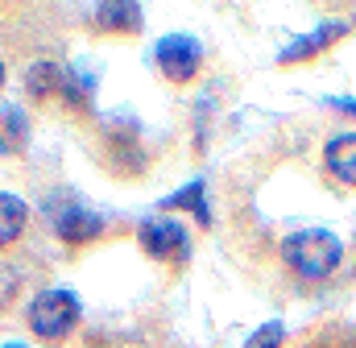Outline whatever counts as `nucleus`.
<instances>
[{
    "label": "nucleus",
    "mask_w": 356,
    "mask_h": 348,
    "mask_svg": "<svg viewBox=\"0 0 356 348\" xmlns=\"http://www.w3.org/2000/svg\"><path fill=\"white\" fill-rule=\"evenodd\" d=\"M282 258H286V265H290L298 278L319 282V278H327V274L340 265L344 245H340L332 232H323V228H302V232H294V237L282 241Z\"/></svg>",
    "instance_id": "1"
},
{
    "label": "nucleus",
    "mask_w": 356,
    "mask_h": 348,
    "mask_svg": "<svg viewBox=\"0 0 356 348\" xmlns=\"http://www.w3.org/2000/svg\"><path fill=\"white\" fill-rule=\"evenodd\" d=\"M79 319V299L71 290H42L29 303V328L42 340H63Z\"/></svg>",
    "instance_id": "2"
},
{
    "label": "nucleus",
    "mask_w": 356,
    "mask_h": 348,
    "mask_svg": "<svg viewBox=\"0 0 356 348\" xmlns=\"http://www.w3.org/2000/svg\"><path fill=\"white\" fill-rule=\"evenodd\" d=\"M199 63H203V46L191 33H170V38L158 42V67H162L166 79H175V84L195 79Z\"/></svg>",
    "instance_id": "3"
},
{
    "label": "nucleus",
    "mask_w": 356,
    "mask_h": 348,
    "mask_svg": "<svg viewBox=\"0 0 356 348\" xmlns=\"http://www.w3.org/2000/svg\"><path fill=\"white\" fill-rule=\"evenodd\" d=\"M141 245L154 258H178L186 249V237L175 220H149V224H141Z\"/></svg>",
    "instance_id": "4"
},
{
    "label": "nucleus",
    "mask_w": 356,
    "mask_h": 348,
    "mask_svg": "<svg viewBox=\"0 0 356 348\" xmlns=\"http://www.w3.org/2000/svg\"><path fill=\"white\" fill-rule=\"evenodd\" d=\"M25 141H29L25 112L13 108V104H0V154H21Z\"/></svg>",
    "instance_id": "5"
},
{
    "label": "nucleus",
    "mask_w": 356,
    "mask_h": 348,
    "mask_svg": "<svg viewBox=\"0 0 356 348\" xmlns=\"http://www.w3.org/2000/svg\"><path fill=\"white\" fill-rule=\"evenodd\" d=\"M327 171L336 174L340 182L356 187V133H344L327 145Z\"/></svg>",
    "instance_id": "6"
},
{
    "label": "nucleus",
    "mask_w": 356,
    "mask_h": 348,
    "mask_svg": "<svg viewBox=\"0 0 356 348\" xmlns=\"http://www.w3.org/2000/svg\"><path fill=\"white\" fill-rule=\"evenodd\" d=\"M25 220H29V207L17 195H0V245L17 241L21 228H25Z\"/></svg>",
    "instance_id": "7"
},
{
    "label": "nucleus",
    "mask_w": 356,
    "mask_h": 348,
    "mask_svg": "<svg viewBox=\"0 0 356 348\" xmlns=\"http://www.w3.org/2000/svg\"><path fill=\"white\" fill-rule=\"evenodd\" d=\"M104 224L91 216V212H83V207H71V212H63L58 216V232L67 237V241H88V237H95Z\"/></svg>",
    "instance_id": "8"
},
{
    "label": "nucleus",
    "mask_w": 356,
    "mask_h": 348,
    "mask_svg": "<svg viewBox=\"0 0 356 348\" xmlns=\"http://www.w3.org/2000/svg\"><path fill=\"white\" fill-rule=\"evenodd\" d=\"M344 33V21H332V25H323L319 33H311V38H302V42H294L282 58H307V54H315L319 46H327V42H336Z\"/></svg>",
    "instance_id": "9"
},
{
    "label": "nucleus",
    "mask_w": 356,
    "mask_h": 348,
    "mask_svg": "<svg viewBox=\"0 0 356 348\" xmlns=\"http://www.w3.org/2000/svg\"><path fill=\"white\" fill-rule=\"evenodd\" d=\"M166 207H191V212L199 216V224H211V212H207V203H203V182H191L182 195H170Z\"/></svg>",
    "instance_id": "10"
},
{
    "label": "nucleus",
    "mask_w": 356,
    "mask_h": 348,
    "mask_svg": "<svg viewBox=\"0 0 356 348\" xmlns=\"http://www.w3.org/2000/svg\"><path fill=\"white\" fill-rule=\"evenodd\" d=\"M99 17H104V25H116V29H129V25H137V17H141V8H137V4H104V8H99Z\"/></svg>",
    "instance_id": "11"
},
{
    "label": "nucleus",
    "mask_w": 356,
    "mask_h": 348,
    "mask_svg": "<svg viewBox=\"0 0 356 348\" xmlns=\"http://www.w3.org/2000/svg\"><path fill=\"white\" fill-rule=\"evenodd\" d=\"M277 345H282V324H266L245 340V348H277Z\"/></svg>",
    "instance_id": "12"
},
{
    "label": "nucleus",
    "mask_w": 356,
    "mask_h": 348,
    "mask_svg": "<svg viewBox=\"0 0 356 348\" xmlns=\"http://www.w3.org/2000/svg\"><path fill=\"white\" fill-rule=\"evenodd\" d=\"M58 79V67H46V63H38L33 71H29V87L33 91H50V84Z\"/></svg>",
    "instance_id": "13"
},
{
    "label": "nucleus",
    "mask_w": 356,
    "mask_h": 348,
    "mask_svg": "<svg viewBox=\"0 0 356 348\" xmlns=\"http://www.w3.org/2000/svg\"><path fill=\"white\" fill-rule=\"evenodd\" d=\"M4 348H25V345H4Z\"/></svg>",
    "instance_id": "14"
},
{
    "label": "nucleus",
    "mask_w": 356,
    "mask_h": 348,
    "mask_svg": "<svg viewBox=\"0 0 356 348\" xmlns=\"http://www.w3.org/2000/svg\"><path fill=\"white\" fill-rule=\"evenodd\" d=\"M0 84H4V67H0Z\"/></svg>",
    "instance_id": "15"
}]
</instances>
